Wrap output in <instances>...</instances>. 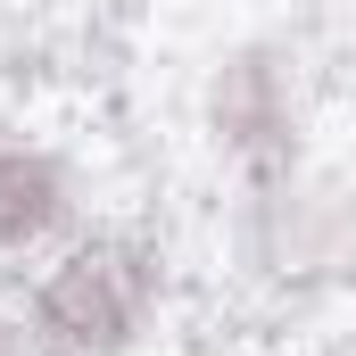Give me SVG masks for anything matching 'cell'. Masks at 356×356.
I'll return each instance as SVG.
<instances>
[{
	"mask_svg": "<svg viewBox=\"0 0 356 356\" xmlns=\"http://www.w3.org/2000/svg\"><path fill=\"white\" fill-rule=\"evenodd\" d=\"M0 356H33V340H25V315H0Z\"/></svg>",
	"mask_w": 356,
	"mask_h": 356,
	"instance_id": "277c9868",
	"label": "cell"
},
{
	"mask_svg": "<svg viewBox=\"0 0 356 356\" xmlns=\"http://www.w3.org/2000/svg\"><path fill=\"white\" fill-rule=\"evenodd\" d=\"M158 249L133 232H91L75 249H58L42 282L25 290V340L33 356H116L141 340V323L158 315Z\"/></svg>",
	"mask_w": 356,
	"mask_h": 356,
	"instance_id": "6da1fadb",
	"label": "cell"
},
{
	"mask_svg": "<svg viewBox=\"0 0 356 356\" xmlns=\"http://www.w3.org/2000/svg\"><path fill=\"white\" fill-rule=\"evenodd\" d=\"M67 216H75V182H67V166H58L42 141L0 133V257L42 249Z\"/></svg>",
	"mask_w": 356,
	"mask_h": 356,
	"instance_id": "3957f363",
	"label": "cell"
},
{
	"mask_svg": "<svg viewBox=\"0 0 356 356\" xmlns=\"http://www.w3.org/2000/svg\"><path fill=\"white\" fill-rule=\"evenodd\" d=\"M207 116H216V141L224 158L249 175L257 207H282L290 199V175H298V99H290V75L273 50H241L216 67V91H207Z\"/></svg>",
	"mask_w": 356,
	"mask_h": 356,
	"instance_id": "7a4b0ae2",
	"label": "cell"
}]
</instances>
